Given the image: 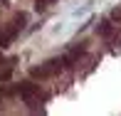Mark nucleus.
Wrapping results in <instances>:
<instances>
[{
  "label": "nucleus",
  "instance_id": "obj_1",
  "mask_svg": "<svg viewBox=\"0 0 121 116\" xmlns=\"http://www.w3.org/2000/svg\"><path fill=\"white\" fill-rule=\"evenodd\" d=\"M84 52H86L84 47H74V49H72L69 54H64V57H62V64H64V69H67V67H72V64H74L77 59H79L82 54H84Z\"/></svg>",
  "mask_w": 121,
  "mask_h": 116
},
{
  "label": "nucleus",
  "instance_id": "obj_2",
  "mask_svg": "<svg viewBox=\"0 0 121 116\" xmlns=\"http://www.w3.org/2000/svg\"><path fill=\"white\" fill-rule=\"evenodd\" d=\"M17 35V25L15 27H10V30H5V32H0V47H8L10 42H13V37Z\"/></svg>",
  "mask_w": 121,
  "mask_h": 116
},
{
  "label": "nucleus",
  "instance_id": "obj_3",
  "mask_svg": "<svg viewBox=\"0 0 121 116\" xmlns=\"http://www.w3.org/2000/svg\"><path fill=\"white\" fill-rule=\"evenodd\" d=\"M30 74H32V77H40V79H47V77H52V72H49L47 64H45V67H32Z\"/></svg>",
  "mask_w": 121,
  "mask_h": 116
},
{
  "label": "nucleus",
  "instance_id": "obj_4",
  "mask_svg": "<svg viewBox=\"0 0 121 116\" xmlns=\"http://www.w3.org/2000/svg\"><path fill=\"white\" fill-rule=\"evenodd\" d=\"M99 35L101 37H114V25L111 22H101L99 25Z\"/></svg>",
  "mask_w": 121,
  "mask_h": 116
},
{
  "label": "nucleus",
  "instance_id": "obj_5",
  "mask_svg": "<svg viewBox=\"0 0 121 116\" xmlns=\"http://www.w3.org/2000/svg\"><path fill=\"white\" fill-rule=\"evenodd\" d=\"M111 17H114V20H121V10H114V13H111Z\"/></svg>",
  "mask_w": 121,
  "mask_h": 116
},
{
  "label": "nucleus",
  "instance_id": "obj_6",
  "mask_svg": "<svg viewBox=\"0 0 121 116\" xmlns=\"http://www.w3.org/2000/svg\"><path fill=\"white\" fill-rule=\"evenodd\" d=\"M0 59H3V52H0Z\"/></svg>",
  "mask_w": 121,
  "mask_h": 116
},
{
  "label": "nucleus",
  "instance_id": "obj_7",
  "mask_svg": "<svg viewBox=\"0 0 121 116\" xmlns=\"http://www.w3.org/2000/svg\"><path fill=\"white\" fill-rule=\"evenodd\" d=\"M45 3H52V0H45Z\"/></svg>",
  "mask_w": 121,
  "mask_h": 116
}]
</instances>
